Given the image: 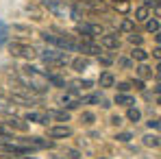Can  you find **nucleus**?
I'll list each match as a JSON object with an SVG mask.
<instances>
[{"instance_id": "2eb2a0df", "label": "nucleus", "mask_w": 161, "mask_h": 159, "mask_svg": "<svg viewBox=\"0 0 161 159\" xmlns=\"http://www.w3.org/2000/svg\"><path fill=\"white\" fill-rule=\"evenodd\" d=\"M98 85H100L103 89L113 87V85H115V77H113L111 72H103V74H100V79H98Z\"/></svg>"}, {"instance_id": "4468645a", "label": "nucleus", "mask_w": 161, "mask_h": 159, "mask_svg": "<svg viewBox=\"0 0 161 159\" xmlns=\"http://www.w3.org/2000/svg\"><path fill=\"white\" fill-rule=\"evenodd\" d=\"M148 18H150V7L142 4V7L135 9V22H146Z\"/></svg>"}, {"instance_id": "7ed1b4c3", "label": "nucleus", "mask_w": 161, "mask_h": 159, "mask_svg": "<svg viewBox=\"0 0 161 159\" xmlns=\"http://www.w3.org/2000/svg\"><path fill=\"white\" fill-rule=\"evenodd\" d=\"M44 7L57 18H70V7H65L63 0H44Z\"/></svg>"}, {"instance_id": "aec40b11", "label": "nucleus", "mask_w": 161, "mask_h": 159, "mask_svg": "<svg viewBox=\"0 0 161 159\" xmlns=\"http://www.w3.org/2000/svg\"><path fill=\"white\" fill-rule=\"evenodd\" d=\"M9 139H15V137H13V131H11L7 124H0V144H2V142H9Z\"/></svg>"}, {"instance_id": "f03ea898", "label": "nucleus", "mask_w": 161, "mask_h": 159, "mask_svg": "<svg viewBox=\"0 0 161 159\" xmlns=\"http://www.w3.org/2000/svg\"><path fill=\"white\" fill-rule=\"evenodd\" d=\"M37 57H42V61H44L46 65H57V68H61V65H65V63L70 61L68 54L57 50V48H46V50L37 53Z\"/></svg>"}, {"instance_id": "412c9836", "label": "nucleus", "mask_w": 161, "mask_h": 159, "mask_svg": "<svg viewBox=\"0 0 161 159\" xmlns=\"http://www.w3.org/2000/svg\"><path fill=\"white\" fill-rule=\"evenodd\" d=\"M92 85H94V83H92L89 79H83V81H72V87H70V89H72V92H79V89H87V87H92Z\"/></svg>"}, {"instance_id": "9b49d317", "label": "nucleus", "mask_w": 161, "mask_h": 159, "mask_svg": "<svg viewBox=\"0 0 161 159\" xmlns=\"http://www.w3.org/2000/svg\"><path fill=\"white\" fill-rule=\"evenodd\" d=\"M79 53H85V54H98L103 53V46H98V44H92V42H83L79 44Z\"/></svg>"}, {"instance_id": "f3484780", "label": "nucleus", "mask_w": 161, "mask_h": 159, "mask_svg": "<svg viewBox=\"0 0 161 159\" xmlns=\"http://www.w3.org/2000/svg\"><path fill=\"white\" fill-rule=\"evenodd\" d=\"M103 94H89V96H83L80 98V105H100L103 103Z\"/></svg>"}, {"instance_id": "4be33fe9", "label": "nucleus", "mask_w": 161, "mask_h": 159, "mask_svg": "<svg viewBox=\"0 0 161 159\" xmlns=\"http://www.w3.org/2000/svg\"><path fill=\"white\" fill-rule=\"evenodd\" d=\"M159 18H153V20H150V18H148V20H146V31H148V33H155V35H157V33H159Z\"/></svg>"}, {"instance_id": "6e6552de", "label": "nucleus", "mask_w": 161, "mask_h": 159, "mask_svg": "<svg viewBox=\"0 0 161 159\" xmlns=\"http://www.w3.org/2000/svg\"><path fill=\"white\" fill-rule=\"evenodd\" d=\"M24 122H37V124H44V127H48V122H50V116H48V111L46 113H37V111H28L24 113V118H22Z\"/></svg>"}, {"instance_id": "473e14b6", "label": "nucleus", "mask_w": 161, "mask_h": 159, "mask_svg": "<svg viewBox=\"0 0 161 159\" xmlns=\"http://www.w3.org/2000/svg\"><path fill=\"white\" fill-rule=\"evenodd\" d=\"M13 31H15V33H31V28L28 26H22V24H13Z\"/></svg>"}, {"instance_id": "e433bc0d", "label": "nucleus", "mask_w": 161, "mask_h": 159, "mask_svg": "<svg viewBox=\"0 0 161 159\" xmlns=\"http://www.w3.org/2000/svg\"><path fill=\"white\" fill-rule=\"evenodd\" d=\"M111 124H113V127H120V124H122V118H120V116H111Z\"/></svg>"}, {"instance_id": "72a5a7b5", "label": "nucleus", "mask_w": 161, "mask_h": 159, "mask_svg": "<svg viewBox=\"0 0 161 159\" xmlns=\"http://www.w3.org/2000/svg\"><path fill=\"white\" fill-rule=\"evenodd\" d=\"M98 61H100L103 65H111V63H113V59H111V57H105V54H98Z\"/></svg>"}, {"instance_id": "0eeeda50", "label": "nucleus", "mask_w": 161, "mask_h": 159, "mask_svg": "<svg viewBox=\"0 0 161 159\" xmlns=\"http://www.w3.org/2000/svg\"><path fill=\"white\" fill-rule=\"evenodd\" d=\"M48 135L53 139H65V137H72V129L68 124H59V127H48Z\"/></svg>"}, {"instance_id": "a211bd4d", "label": "nucleus", "mask_w": 161, "mask_h": 159, "mask_svg": "<svg viewBox=\"0 0 161 159\" xmlns=\"http://www.w3.org/2000/svg\"><path fill=\"white\" fill-rule=\"evenodd\" d=\"M131 59H133V61H142V63H144V61L148 59V53H146L142 46H133V50H131Z\"/></svg>"}, {"instance_id": "b1692460", "label": "nucleus", "mask_w": 161, "mask_h": 159, "mask_svg": "<svg viewBox=\"0 0 161 159\" xmlns=\"http://www.w3.org/2000/svg\"><path fill=\"white\" fill-rule=\"evenodd\" d=\"M126 118H129L131 122H139V120H142V111H139L137 107H129V111H126Z\"/></svg>"}, {"instance_id": "20e7f679", "label": "nucleus", "mask_w": 161, "mask_h": 159, "mask_svg": "<svg viewBox=\"0 0 161 159\" xmlns=\"http://www.w3.org/2000/svg\"><path fill=\"white\" fill-rule=\"evenodd\" d=\"M11 54L13 57H22V59H35L37 57V50L33 48V46H26V44H20V42H15V44H11Z\"/></svg>"}, {"instance_id": "423d86ee", "label": "nucleus", "mask_w": 161, "mask_h": 159, "mask_svg": "<svg viewBox=\"0 0 161 159\" xmlns=\"http://www.w3.org/2000/svg\"><path fill=\"white\" fill-rule=\"evenodd\" d=\"M76 31L83 33L85 37H96V35H103V26L100 24H89V22H79Z\"/></svg>"}, {"instance_id": "4c0bfd02", "label": "nucleus", "mask_w": 161, "mask_h": 159, "mask_svg": "<svg viewBox=\"0 0 161 159\" xmlns=\"http://www.w3.org/2000/svg\"><path fill=\"white\" fill-rule=\"evenodd\" d=\"M146 124H148V129H155V131L159 129V120H148Z\"/></svg>"}, {"instance_id": "58836bf2", "label": "nucleus", "mask_w": 161, "mask_h": 159, "mask_svg": "<svg viewBox=\"0 0 161 159\" xmlns=\"http://www.w3.org/2000/svg\"><path fill=\"white\" fill-rule=\"evenodd\" d=\"M144 4H146V7H155V9H159V0H144Z\"/></svg>"}, {"instance_id": "a878e982", "label": "nucleus", "mask_w": 161, "mask_h": 159, "mask_svg": "<svg viewBox=\"0 0 161 159\" xmlns=\"http://www.w3.org/2000/svg\"><path fill=\"white\" fill-rule=\"evenodd\" d=\"M120 31H124V33H133V31H135V24H133V20H129V18H124V20L120 22Z\"/></svg>"}, {"instance_id": "a19ab883", "label": "nucleus", "mask_w": 161, "mask_h": 159, "mask_svg": "<svg viewBox=\"0 0 161 159\" xmlns=\"http://www.w3.org/2000/svg\"><path fill=\"white\" fill-rule=\"evenodd\" d=\"M22 159H35V157H22Z\"/></svg>"}, {"instance_id": "6ab92c4d", "label": "nucleus", "mask_w": 161, "mask_h": 159, "mask_svg": "<svg viewBox=\"0 0 161 159\" xmlns=\"http://www.w3.org/2000/svg\"><path fill=\"white\" fill-rule=\"evenodd\" d=\"M142 144L144 146H148V148H159V135H146L144 139H142Z\"/></svg>"}, {"instance_id": "bb28decb", "label": "nucleus", "mask_w": 161, "mask_h": 159, "mask_svg": "<svg viewBox=\"0 0 161 159\" xmlns=\"http://www.w3.org/2000/svg\"><path fill=\"white\" fill-rule=\"evenodd\" d=\"M42 39L48 42V44H54V46L59 44V35H53L50 31H44V33H42Z\"/></svg>"}, {"instance_id": "ea45409f", "label": "nucleus", "mask_w": 161, "mask_h": 159, "mask_svg": "<svg viewBox=\"0 0 161 159\" xmlns=\"http://www.w3.org/2000/svg\"><path fill=\"white\" fill-rule=\"evenodd\" d=\"M120 65H122V68H131L133 63H131V59H120Z\"/></svg>"}, {"instance_id": "c9c22d12", "label": "nucleus", "mask_w": 161, "mask_h": 159, "mask_svg": "<svg viewBox=\"0 0 161 159\" xmlns=\"http://www.w3.org/2000/svg\"><path fill=\"white\" fill-rule=\"evenodd\" d=\"M133 87L142 92V89H144V81H142V79H135V81H133Z\"/></svg>"}, {"instance_id": "f257e3e1", "label": "nucleus", "mask_w": 161, "mask_h": 159, "mask_svg": "<svg viewBox=\"0 0 161 159\" xmlns=\"http://www.w3.org/2000/svg\"><path fill=\"white\" fill-rule=\"evenodd\" d=\"M22 85L26 87L28 92H35V94H44L50 87V83L46 81V74L39 72L37 68H33L31 63L22 68Z\"/></svg>"}, {"instance_id": "ddd939ff", "label": "nucleus", "mask_w": 161, "mask_h": 159, "mask_svg": "<svg viewBox=\"0 0 161 159\" xmlns=\"http://www.w3.org/2000/svg\"><path fill=\"white\" fill-rule=\"evenodd\" d=\"M113 103H115V105H122V107H135V98L131 96V94H122V92H118L115 98H113Z\"/></svg>"}, {"instance_id": "c756f323", "label": "nucleus", "mask_w": 161, "mask_h": 159, "mask_svg": "<svg viewBox=\"0 0 161 159\" xmlns=\"http://www.w3.org/2000/svg\"><path fill=\"white\" fill-rule=\"evenodd\" d=\"M80 122H83V124H94V122H96V116H94L92 111H85V113H80Z\"/></svg>"}, {"instance_id": "1a4fd4ad", "label": "nucleus", "mask_w": 161, "mask_h": 159, "mask_svg": "<svg viewBox=\"0 0 161 159\" xmlns=\"http://www.w3.org/2000/svg\"><path fill=\"white\" fill-rule=\"evenodd\" d=\"M61 105L68 107V109H76V107H80V98L76 92H72V89H68L63 96H61Z\"/></svg>"}, {"instance_id": "f704fd0d", "label": "nucleus", "mask_w": 161, "mask_h": 159, "mask_svg": "<svg viewBox=\"0 0 161 159\" xmlns=\"http://www.w3.org/2000/svg\"><path fill=\"white\" fill-rule=\"evenodd\" d=\"M118 89H120L122 94H129V89H131V83H118Z\"/></svg>"}, {"instance_id": "9d476101", "label": "nucleus", "mask_w": 161, "mask_h": 159, "mask_svg": "<svg viewBox=\"0 0 161 159\" xmlns=\"http://www.w3.org/2000/svg\"><path fill=\"white\" fill-rule=\"evenodd\" d=\"M100 46L109 48V50H118L120 48V37L115 33H107V35H100Z\"/></svg>"}, {"instance_id": "393cba45", "label": "nucleus", "mask_w": 161, "mask_h": 159, "mask_svg": "<svg viewBox=\"0 0 161 159\" xmlns=\"http://www.w3.org/2000/svg\"><path fill=\"white\" fill-rule=\"evenodd\" d=\"M7 37H9V26H7V22H4V20H0V48L4 46Z\"/></svg>"}, {"instance_id": "79ce46f5", "label": "nucleus", "mask_w": 161, "mask_h": 159, "mask_svg": "<svg viewBox=\"0 0 161 159\" xmlns=\"http://www.w3.org/2000/svg\"><path fill=\"white\" fill-rule=\"evenodd\" d=\"M76 2H80V0H76ZM83 2H89V0H83Z\"/></svg>"}, {"instance_id": "dca6fc26", "label": "nucleus", "mask_w": 161, "mask_h": 159, "mask_svg": "<svg viewBox=\"0 0 161 159\" xmlns=\"http://www.w3.org/2000/svg\"><path fill=\"white\" fill-rule=\"evenodd\" d=\"M48 116L59 120V122H70V111H63V109H50Z\"/></svg>"}, {"instance_id": "39448f33", "label": "nucleus", "mask_w": 161, "mask_h": 159, "mask_svg": "<svg viewBox=\"0 0 161 159\" xmlns=\"http://www.w3.org/2000/svg\"><path fill=\"white\" fill-rule=\"evenodd\" d=\"M22 144L28 146L31 150H33V148H53V146H54L53 139H44V137H24Z\"/></svg>"}, {"instance_id": "2f4dec72", "label": "nucleus", "mask_w": 161, "mask_h": 159, "mask_svg": "<svg viewBox=\"0 0 161 159\" xmlns=\"http://www.w3.org/2000/svg\"><path fill=\"white\" fill-rule=\"evenodd\" d=\"M115 139H118V142H131V139H133V135H131V133H118V135H115Z\"/></svg>"}, {"instance_id": "f8f14e48", "label": "nucleus", "mask_w": 161, "mask_h": 159, "mask_svg": "<svg viewBox=\"0 0 161 159\" xmlns=\"http://www.w3.org/2000/svg\"><path fill=\"white\" fill-rule=\"evenodd\" d=\"M7 127H9L11 131L15 129V131H22V133H24V131L28 129V122H24L22 118H15V116H11V118L7 120Z\"/></svg>"}, {"instance_id": "c85d7f7f", "label": "nucleus", "mask_w": 161, "mask_h": 159, "mask_svg": "<svg viewBox=\"0 0 161 159\" xmlns=\"http://www.w3.org/2000/svg\"><path fill=\"white\" fill-rule=\"evenodd\" d=\"M137 74H139L142 79H148V77H153V70H150V68H148L146 63H142V65L137 68Z\"/></svg>"}, {"instance_id": "cd10ccee", "label": "nucleus", "mask_w": 161, "mask_h": 159, "mask_svg": "<svg viewBox=\"0 0 161 159\" xmlns=\"http://www.w3.org/2000/svg\"><path fill=\"white\" fill-rule=\"evenodd\" d=\"M46 81L57 85V87H65V81L61 79V77H57V74H46Z\"/></svg>"}, {"instance_id": "5701e85b", "label": "nucleus", "mask_w": 161, "mask_h": 159, "mask_svg": "<svg viewBox=\"0 0 161 159\" xmlns=\"http://www.w3.org/2000/svg\"><path fill=\"white\" fill-rule=\"evenodd\" d=\"M87 63H89V61H87L85 57H79V59L72 61V68H74L76 72H83V70H87Z\"/></svg>"}, {"instance_id": "7c9ffc66", "label": "nucleus", "mask_w": 161, "mask_h": 159, "mask_svg": "<svg viewBox=\"0 0 161 159\" xmlns=\"http://www.w3.org/2000/svg\"><path fill=\"white\" fill-rule=\"evenodd\" d=\"M129 42L133 44V46H142V35H137V33H129Z\"/></svg>"}]
</instances>
